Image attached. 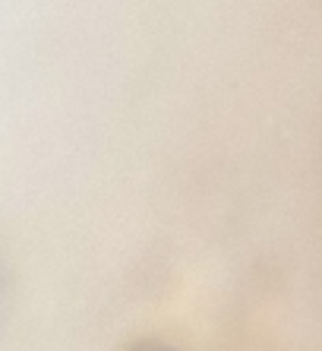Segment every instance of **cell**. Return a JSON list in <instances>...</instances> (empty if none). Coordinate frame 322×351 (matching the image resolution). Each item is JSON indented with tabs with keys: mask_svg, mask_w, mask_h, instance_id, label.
<instances>
[]
</instances>
